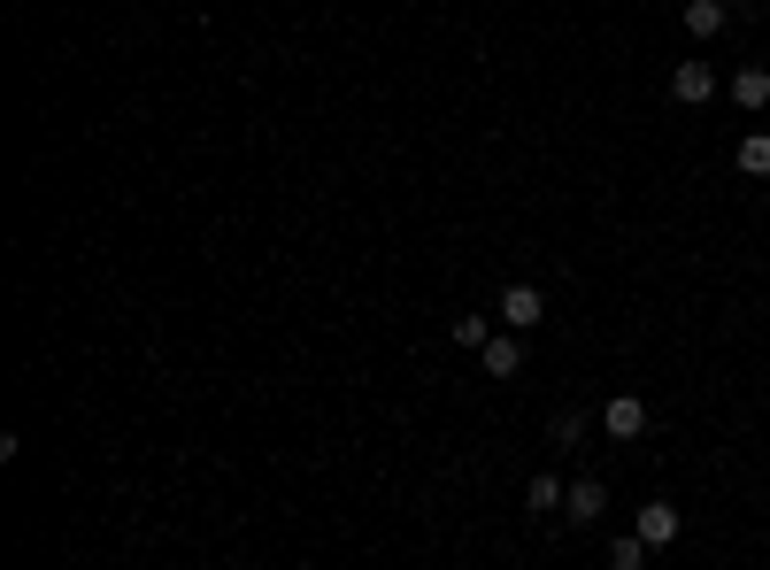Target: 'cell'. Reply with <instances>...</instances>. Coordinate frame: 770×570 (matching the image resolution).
Here are the masks:
<instances>
[{
  "instance_id": "1",
  "label": "cell",
  "mask_w": 770,
  "mask_h": 570,
  "mask_svg": "<svg viewBox=\"0 0 770 570\" xmlns=\"http://www.w3.org/2000/svg\"><path fill=\"white\" fill-rule=\"evenodd\" d=\"M670 101H686V109L717 101V70H709V62H678V70H670Z\"/></svg>"
},
{
  "instance_id": "2",
  "label": "cell",
  "mask_w": 770,
  "mask_h": 570,
  "mask_svg": "<svg viewBox=\"0 0 770 570\" xmlns=\"http://www.w3.org/2000/svg\"><path fill=\"white\" fill-rule=\"evenodd\" d=\"M602 431H609V439H639V431H647V401H639V394L602 401Z\"/></svg>"
},
{
  "instance_id": "3",
  "label": "cell",
  "mask_w": 770,
  "mask_h": 570,
  "mask_svg": "<svg viewBox=\"0 0 770 570\" xmlns=\"http://www.w3.org/2000/svg\"><path fill=\"white\" fill-rule=\"evenodd\" d=\"M478 363H485V378H516V370H524V339H516V332H501V339H485V347H478Z\"/></svg>"
},
{
  "instance_id": "4",
  "label": "cell",
  "mask_w": 770,
  "mask_h": 570,
  "mask_svg": "<svg viewBox=\"0 0 770 570\" xmlns=\"http://www.w3.org/2000/svg\"><path fill=\"white\" fill-rule=\"evenodd\" d=\"M540 308H547V301H540V285H509V293H501L509 332H532V324H540Z\"/></svg>"
},
{
  "instance_id": "5",
  "label": "cell",
  "mask_w": 770,
  "mask_h": 570,
  "mask_svg": "<svg viewBox=\"0 0 770 570\" xmlns=\"http://www.w3.org/2000/svg\"><path fill=\"white\" fill-rule=\"evenodd\" d=\"M632 532H639V540H647V548H670V540H678V509H670V501H647V509H639V525H632Z\"/></svg>"
},
{
  "instance_id": "6",
  "label": "cell",
  "mask_w": 770,
  "mask_h": 570,
  "mask_svg": "<svg viewBox=\"0 0 770 570\" xmlns=\"http://www.w3.org/2000/svg\"><path fill=\"white\" fill-rule=\"evenodd\" d=\"M602 509H609V493H602V478H578V486H571V501H563V517H571V525H594Z\"/></svg>"
},
{
  "instance_id": "7",
  "label": "cell",
  "mask_w": 770,
  "mask_h": 570,
  "mask_svg": "<svg viewBox=\"0 0 770 570\" xmlns=\"http://www.w3.org/2000/svg\"><path fill=\"white\" fill-rule=\"evenodd\" d=\"M732 109L763 116V109H770V70H740V78H732Z\"/></svg>"
},
{
  "instance_id": "8",
  "label": "cell",
  "mask_w": 770,
  "mask_h": 570,
  "mask_svg": "<svg viewBox=\"0 0 770 570\" xmlns=\"http://www.w3.org/2000/svg\"><path fill=\"white\" fill-rule=\"evenodd\" d=\"M563 501H571V486H563V478H547V470H540V478L524 486V509H532V517H555Z\"/></svg>"
},
{
  "instance_id": "9",
  "label": "cell",
  "mask_w": 770,
  "mask_h": 570,
  "mask_svg": "<svg viewBox=\"0 0 770 570\" xmlns=\"http://www.w3.org/2000/svg\"><path fill=\"white\" fill-rule=\"evenodd\" d=\"M725 16H732V0H694V8H686V31H694V39H717Z\"/></svg>"
},
{
  "instance_id": "10",
  "label": "cell",
  "mask_w": 770,
  "mask_h": 570,
  "mask_svg": "<svg viewBox=\"0 0 770 570\" xmlns=\"http://www.w3.org/2000/svg\"><path fill=\"white\" fill-rule=\"evenodd\" d=\"M740 170H748V177H770V132L740 140Z\"/></svg>"
},
{
  "instance_id": "11",
  "label": "cell",
  "mask_w": 770,
  "mask_h": 570,
  "mask_svg": "<svg viewBox=\"0 0 770 570\" xmlns=\"http://www.w3.org/2000/svg\"><path fill=\"white\" fill-rule=\"evenodd\" d=\"M647 563V540H639V532H632V540H616L609 548V570H639Z\"/></svg>"
},
{
  "instance_id": "12",
  "label": "cell",
  "mask_w": 770,
  "mask_h": 570,
  "mask_svg": "<svg viewBox=\"0 0 770 570\" xmlns=\"http://www.w3.org/2000/svg\"><path fill=\"white\" fill-rule=\"evenodd\" d=\"M578 439H586V417H578V409H563V417H555V447H578Z\"/></svg>"
},
{
  "instance_id": "13",
  "label": "cell",
  "mask_w": 770,
  "mask_h": 570,
  "mask_svg": "<svg viewBox=\"0 0 770 570\" xmlns=\"http://www.w3.org/2000/svg\"><path fill=\"white\" fill-rule=\"evenodd\" d=\"M455 339H462V347H485L493 332H485V316H455Z\"/></svg>"
}]
</instances>
